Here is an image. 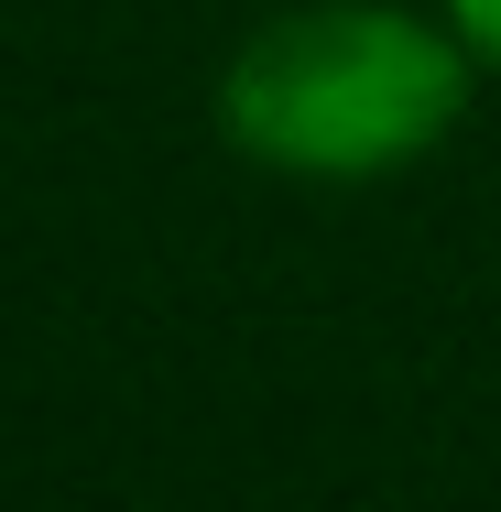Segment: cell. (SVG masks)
Returning <instances> with one entry per match:
<instances>
[{
  "label": "cell",
  "instance_id": "6da1fadb",
  "mask_svg": "<svg viewBox=\"0 0 501 512\" xmlns=\"http://www.w3.org/2000/svg\"><path fill=\"white\" fill-rule=\"evenodd\" d=\"M469 33H436L393 0H305L273 11L229 77H218V131L305 186H371L425 164L458 109H469Z\"/></svg>",
  "mask_w": 501,
  "mask_h": 512
},
{
  "label": "cell",
  "instance_id": "7a4b0ae2",
  "mask_svg": "<svg viewBox=\"0 0 501 512\" xmlns=\"http://www.w3.org/2000/svg\"><path fill=\"white\" fill-rule=\"evenodd\" d=\"M447 22L480 44V66H501V0H447Z\"/></svg>",
  "mask_w": 501,
  "mask_h": 512
}]
</instances>
